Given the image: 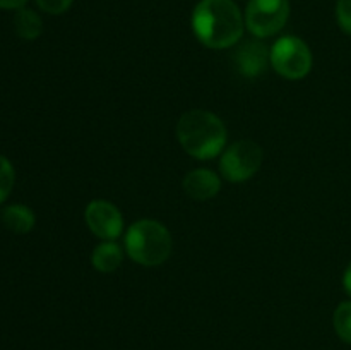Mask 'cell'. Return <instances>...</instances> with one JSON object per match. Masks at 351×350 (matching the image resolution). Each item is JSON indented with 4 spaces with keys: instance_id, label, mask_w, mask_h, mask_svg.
Wrapping results in <instances>:
<instances>
[{
    "instance_id": "6da1fadb",
    "label": "cell",
    "mask_w": 351,
    "mask_h": 350,
    "mask_svg": "<svg viewBox=\"0 0 351 350\" xmlns=\"http://www.w3.org/2000/svg\"><path fill=\"white\" fill-rule=\"evenodd\" d=\"M192 30L204 47L225 50L242 40L245 17L233 0H201L192 12Z\"/></svg>"
},
{
    "instance_id": "7a4b0ae2",
    "label": "cell",
    "mask_w": 351,
    "mask_h": 350,
    "mask_svg": "<svg viewBox=\"0 0 351 350\" xmlns=\"http://www.w3.org/2000/svg\"><path fill=\"white\" fill-rule=\"evenodd\" d=\"M177 139L192 158L213 160L225 151L228 134L225 124L216 113L192 108L177 122Z\"/></svg>"
},
{
    "instance_id": "3957f363",
    "label": "cell",
    "mask_w": 351,
    "mask_h": 350,
    "mask_svg": "<svg viewBox=\"0 0 351 350\" xmlns=\"http://www.w3.org/2000/svg\"><path fill=\"white\" fill-rule=\"evenodd\" d=\"M127 256L143 266H160L173 249L171 233L163 223L144 218L132 223L123 237Z\"/></svg>"
},
{
    "instance_id": "277c9868",
    "label": "cell",
    "mask_w": 351,
    "mask_h": 350,
    "mask_svg": "<svg viewBox=\"0 0 351 350\" xmlns=\"http://www.w3.org/2000/svg\"><path fill=\"white\" fill-rule=\"evenodd\" d=\"M269 58L274 71L281 78L290 79V81L304 79L312 71V64H314L308 45L293 34L278 38L269 48Z\"/></svg>"
},
{
    "instance_id": "5b68a950",
    "label": "cell",
    "mask_w": 351,
    "mask_h": 350,
    "mask_svg": "<svg viewBox=\"0 0 351 350\" xmlns=\"http://www.w3.org/2000/svg\"><path fill=\"white\" fill-rule=\"evenodd\" d=\"M263 148L250 139L237 141L225 148L219 158V174L228 182L239 184L252 178L263 165Z\"/></svg>"
},
{
    "instance_id": "8992f818",
    "label": "cell",
    "mask_w": 351,
    "mask_h": 350,
    "mask_svg": "<svg viewBox=\"0 0 351 350\" xmlns=\"http://www.w3.org/2000/svg\"><path fill=\"white\" fill-rule=\"evenodd\" d=\"M290 17L288 0H250L245 10V26L256 38L280 33Z\"/></svg>"
},
{
    "instance_id": "52a82bcc",
    "label": "cell",
    "mask_w": 351,
    "mask_h": 350,
    "mask_svg": "<svg viewBox=\"0 0 351 350\" xmlns=\"http://www.w3.org/2000/svg\"><path fill=\"white\" fill-rule=\"evenodd\" d=\"M84 220L93 235L101 240H117L123 232L122 211L106 199H93L86 206Z\"/></svg>"
},
{
    "instance_id": "ba28073f",
    "label": "cell",
    "mask_w": 351,
    "mask_h": 350,
    "mask_svg": "<svg viewBox=\"0 0 351 350\" xmlns=\"http://www.w3.org/2000/svg\"><path fill=\"white\" fill-rule=\"evenodd\" d=\"M235 64L242 75L250 79L257 78V75L264 74L267 65L271 64L269 48H267L263 41H259V38H257V40L245 41V43L237 50Z\"/></svg>"
},
{
    "instance_id": "9c48e42d",
    "label": "cell",
    "mask_w": 351,
    "mask_h": 350,
    "mask_svg": "<svg viewBox=\"0 0 351 350\" xmlns=\"http://www.w3.org/2000/svg\"><path fill=\"white\" fill-rule=\"evenodd\" d=\"M184 191L194 201L213 199L221 189V178L209 168H195L184 177Z\"/></svg>"
},
{
    "instance_id": "30bf717a",
    "label": "cell",
    "mask_w": 351,
    "mask_h": 350,
    "mask_svg": "<svg viewBox=\"0 0 351 350\" xmlns=\"http://www.w3.org/2000/svg\"><path fill=\"white\" fill-rule=\"evenodd\" d=\"M123 261V249L115 240H101L91 253V264L99 273H113Z\"/></svg>"
},
{
    "instance_id": "8fae6325",
    "label": "cell",
    "mask_w": 351,
    "mask_h": 350,
    "mask_svg": "<svg viewBox=\"0 0 351 350\" xmlns=\"http://www.w3.org/2000/svg\"><path fill=\"white\" fill-rule=\"evenodd\" d=\"M2 222L10 232L14 233H29L33 230L36 218L33 209L24 205H10L2 211Z\"/></svg>"
},
{
    "instance_id": "7c38bea8",
    "label": "cell",
    "mask_w": 351,
    "mask_h": 350,
    "mask_svg": "<svg viewBox=\"0 0 351 350\" xmlns=\"http://www.w3.org/2000/svg\"><path fill=\"white\" fill-rule=\"evenodd\" d=\"M14 30H16V34L19 38L26 41H33L43 31V21L34 10L23 7L14 16Z\"/></svg>"
},
{
    "instance_id": "4fadbf2b",
    "label": "cell",
    "mask_w": 351,
    "mask_h": 350,
    "mask_svg": "<svg viewBox=\"0 0 351 350\" xmlns=\"http://www.w3.org/2000/svg\"><path fill=\"white\" fill-rule=\"evenodd\" d=\"M332 325H335L336 335L351 345V301H343L341 304H338L332 314Z\"/></svg>"
},
{
    "instance_id": "5bb4252c",
    "label": "cell",
    "mask_w": 351,
    "mask_h": 350,
    "mask_svg": "<svg viewBox=\"0 0 351 350\" xmlns=\"http://www.w3.org/2000/svg\"><path fill=\"white\" fill-rule=\"evenodd\" d=\"M14 182H16V172H14L12 163L0 154V205L9 198Z\"/></svg>"
},
{
    "instance_id": "9a60e30c",
    "label": "cell",
    "mask_w": 351,
    "mask_h": 350,
    "mask_svg": "<svg viewBox=\"0 0 351 350\" xmlns=\"http://www.w3.org/2000/svg\"><path fill=\"white\" fill-rule=\"evenodd\" d=\"M336 21L343 33L351 36V0H336Z\"/></svg>"
},
{
    "instance_id": "2e32d148",
    "label": "cell",
    "mask_w": 351,
    "mask_h": 350,
    "mask_svg": "<svg viewBox=\"0 0 351 350\" xmlns=\"http://www.w3.org/2000/svg\"><path fill=\"white\" fill-rule=\"evenodd\" d=\"M34 2L43 12L51 14V16H60L71 9L74 0H34Z\"/></svg>"
},
{
    "instance_id": "e0dca14e",
    "label": "cell",
    "mask_w": 351,
    "mask_h": 350,
    "mask_svg": "<svg viewBox=\"0 0 351 350\" xmlns=\"http://www.w3.org/2000/svg\"><path fill=\"white\" fill-rule=\"evenodd\" d=\"M27 3V0H0V9L19 10Z\"/></svg>"
},
{
    "instance_id": "ac0fdd59",
    "label": "cell",
    "mask_w": 351,
    "mask_h": 350,
    "mask_svg": "<svg viewBox=\"0 0 351 350\" xmlns=\"http://www.w3.org/2000/svg\"><path fill=\"white\" fill-rule=\"evenodd\" d=\"M343 288H345L346 294L351 297V261L348 266H346L345 273H343Z\"/></svg>"
}]
</instances>
